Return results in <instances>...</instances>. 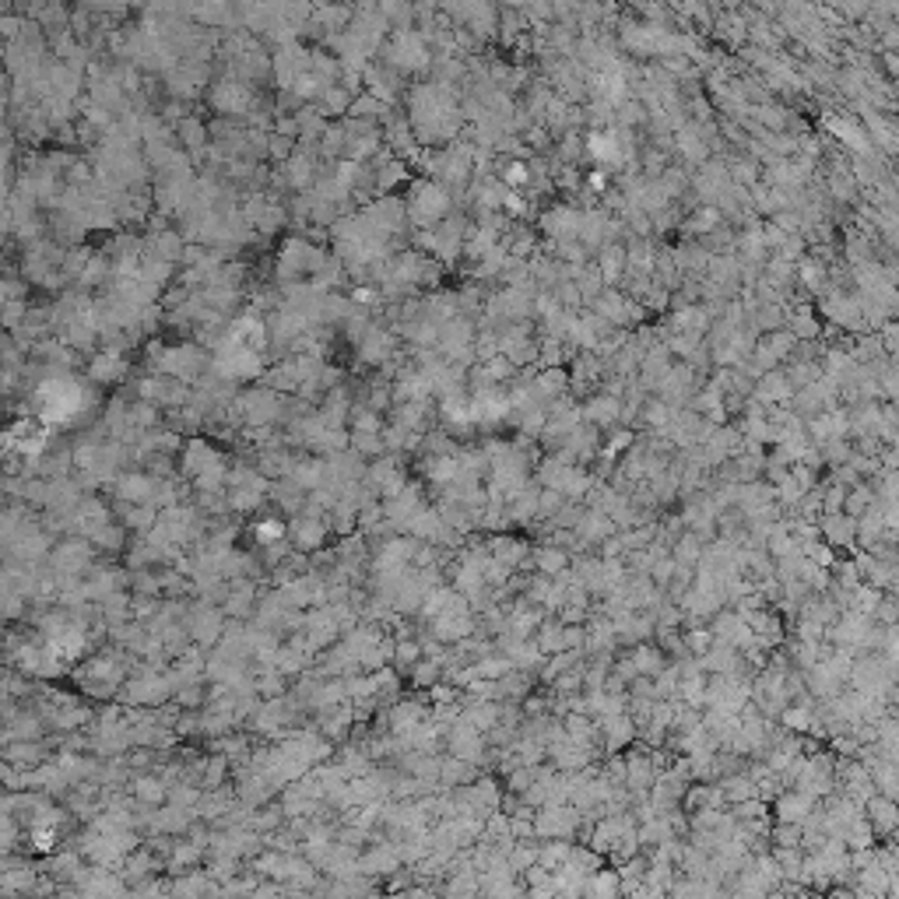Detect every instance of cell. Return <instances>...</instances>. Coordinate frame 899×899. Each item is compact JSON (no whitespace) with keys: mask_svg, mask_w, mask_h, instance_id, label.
I'll use <instances>...</instances> for the list:
<instances>
[{"mask_svg":"<svg viewBox=\"0 0 899 899\" xmlns=\"http://www.w3.org/2000/svg\"><path fill=\"white\" fill-rule=\"evenodd\" d=\"M43 404H46V418H71L85 404V394H81L78 383L53 380L43 387Z\"/></svg>","mask_w":899,"mask_h":899,"instance_id":"6da1fadb","label":"cell"},{"mask_svg":"<svg viewBox=\"0 0 899 899\" xmlns=\"http://www.w3.org/2000/svg\"><path fill=\"white\" fill-rule=\"evenodd\" d=\"M605 727H608V748H619L633 738V724H629L626 717H615L612 713V717L605 720Z\"/></svg>","mask_w":899,"mask_h":899,"instance_id":"7a4b0ae2","label":"cell"},{"mask_svg":"<svg viewBox=\"0 0 899 899\" xmlns=\"http://www.w3.org/2000/svg\"><path fill=\"white\" fill-rule=\"evenodd\" d=\"M826 527H829V538L836 541V545H847L850 538H854V520H840V517H829L826 520Z\"/></svg>","mask_w":899,"mask_h":899,"instance_id":"3957f363","label":"cell"},{"mask_svg":"<svg viewBox=\"0 0 899 899\" xmlns=\"http://www.w3.org/2000/svg\"><path fill=\"white\" fill-rule=\"evenodd\" d=\"M534 562H538V566L545 569V573H559V569L566 566V555L555 552V548H541V552L534 555Z\"/></svg>","mask_w":899,"mask_h":899,"instance_id":"277c9868","label":"cell"},{"mask_svg":"<svg viewBox=\"0 0 899 899\" xmlns=\"http://www.w3.org/2000/svg\"><path fill=\"white\" fill-rule=\"evenodd\" d=\"M727 798L734 801H745V798H756V791H752V784L748 780H727Z\"/></svg>","mask_w":899,"mask_h":899,"instance_id":"5b68a950","label":"cell"},{"mask_svg":"<svg viewBox=\"0 0 899 899\" xmlns=\"http://www.w3.org/2000/svg\"><path fill=\"white\" fill-rule=\"evenodd\" d=\"M506 183H513V187H520V183H527V166H520V162H510L506 166Z\"/></svg>","mask_w":899,"mask_h":899,"instance_id":"8992f818","label":"cell"},{"mask_svg":"<svg viewBox=\"0 0 899 899\" xmlns=\"http://www.w3.org/2000/svg\"><path fill=\"white\" fill-rule=\"evenodd\" d=\"M710 640H713L710 633H692L689 636V647L696 650V654H706V650H710Z\"/></svg>","mask_w":899,"mask_h":899,"instance_id":"52a82bcc","label":"cell"}]
</instances>
